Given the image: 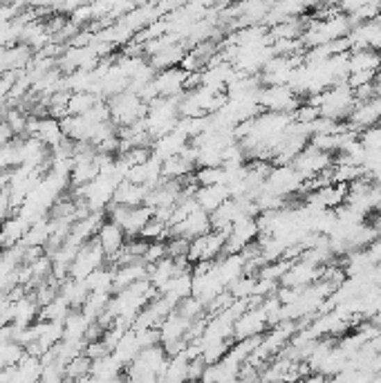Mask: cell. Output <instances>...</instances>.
I'll use <instances>...</instances> for the list:
<instances>
[{"label": "cell", "instance_id": "cell-1", "mask_svg": "<svg viewBox=\"0 0 381 383\" xmlns=\"http://www.w3.org/2000/svg\"><path fill=\"white\" fill-rule=\"evenodd\" d=\"M258 104L263 106V110H269V113H289L292 115L300 104V97L287 83L263 85L258 92Z\"/></svg>", "mask_w": 381, "mask_h": 383}, {"label": "cell", "instance_id": "cell-2", "mask_svg": "<svg viewBox=\"0 0 381 383\" xmlns=\"http://www.w3.org/2000/svg\"><path fill=\"white\" fill-rule=\"evenodd\" d=\"M225 242H227V231L211 229L206 231L204 236H197L190 240V249L186 258L190 265L204 262V260H216L218 256L225 254Z\"/></svg>", "mask_w": 381, "mask_h": 383}, {"label": "cell", "instance_id": "cell-3", "mask_svg": "<svg viewBox=\"0 0 381 383\" xmlns=\"http://www.w3.org/2000/svg\"><path fill=\"white\" fill-rule=\"evenodd\" d=\"M104 258H106V254H104L102 245H99L95 238L88 240L81 245V249L76 251V256L72 260V265H70L67 274L72 276L74 280H86L95 269L102 267Z\"/></svg>", "mask_w": 381, "mask_h": 383}, {"label": "cell", "instance_id": "cell-4", "mask_svg": "<svg viewBox=\"0 0 381 383\" xmlns=\"http://www.w3.org/2000/svg\"><path fill=\"white\" fill-rule=\"evenodd\" d=\"M334 164V155L325 153V150H318L316 146L307 144L300 153L294 157L292 166L298 170L300 175H303V179H312L316 177L318 173H323L325 168H330Z\"/></svg>", "mask_w": 381, "mask_h": 383}, {"label": "cell", "instance_id": "cell-5", "mask_svg": "<svg viewBox=\"0 0 381 383\" xmlns=\"http://www.w3.org/2000/svg\"><path fill=\"white\" fill-rule=\"evenodd\" d=\"M379 121H381V97H370L366 101H357L352 113L346 119V124L361 133V130L370 126H377Z\"/></svg>", "mask_w": 381, "mask_h": 383}, {"label": "cell", "instance_id": "cell-6", "mask_svg": "<svg viewBox=\"0 0 381 383\" xmlns=\"http://www.w3.org/2000/svg\"><path fill=\"white\" fill-rule=\"evenodd\" d=\"M269 325L267 311L265 307H254V309H245L243 314L236 318L234 325V336L236 339H247V336H260L263 329Z\"/></svg>", "mask_w": 381, "mask_h": 383}, {"label": "cell", "instance_id": "cell-7", "mask_svg": "<svg viewBox=\"0 0 381 383\" xmlns=\"http://www.w3.org/2000/svg\"><path fill=\"white\" fill-rule=\"evenodd\" d=\"M211 213H206L202 209H195L193 213L186 215L182 222H177L168 229L170 236H182V238H188L193 240L197 236H204L206 231H211Z\"/></svg>", "mask_w": 381, "mask_h": 383}, {"label": "cell", "instance_id": "cell-8", "mask_svg": "<svg viewBox=\"0 0 381 383\" xmlns=\"http://www.w3.org/2000/svg\"><path fill=\"white\" fill-rule=\"evenodd\" d=\"M27 130L32 137L43 141L47 148H54L65 139L61 121H56V119H32V121H27Z\"/></svg>", "mask_w": 381, "mask_h": 383}, {"label": "cell", "instance_id": "cell-9", "mask_svg": "<svg viewBox=\"0 0 381 383\" xmlns=\"http://www.w3.org/2000/svg\"><path fill=\"white\" fill-rule=\"evenodd\" d=\"M95 240L99 242V245H102L104 254H106L108 258H113V256H117L119 251H122V247L126 245V231H124L122 227H119L117 222L106 220V222H102V227H99Z\"/></svg>", "mask_w": 381, "mask_h": 383}, {"label": "cell", "instance_id": "cell-10", "mask_svg": "<svg viewBox=\"0 0 381 383\" xmlns=\"http://www.w3.org/2000/svg\"><path fill=\"white\" fill-rule=\"evenodd\" d=\"M188 72L184 67H166L162 74L153 79V85L157 90V97H177L186 88Z\"/></svg>", "mask_w": 381, "mask_h": 383}, {"label": "cell", "instance_id": "cell-11", "mask_svg": "<svg viewBox=\"0 0 381 383\" xmlns=\"http://www.w3.org/2000/svg\"><path fill=\"white\" fill-rule=\"evenodd\" d=\"M193 197L197 202V206L206 211V213H213V211L225 204V202L232 197L227 184H209V186H197V190H193Z\"/></svg>", "mask_w": 381, "mask_h": 383}, {"label": "cell", "instance_id": "cell-12", "mask_svg": "<svg viewBox=\"0 0 381 383\" xmlns=\"http://www.w3.org/2000/svg\"><path fill=\"white\" fill-rule=\"evenodd\" d=\"M379 65H381V52H377L375 47H355L352 52H348L350 72H366V70L377 72Z\"/></svg>", "mask_w": 381, "mask_h": 383}, {"label": "cell", "instance_id": "cell-13", "mask_svg": "<svg viewBox=\"0 0 381 383\" xmlns=\"http://www.w3.org/2000/svg\"><path fill=\"white\" fill-rule=\"evenodd\" d=\"M186 56L184 47L179 43H170L166 45L164 49H159V52L153 54V58H150V65L153 67H159V70H166V67H173L177 63H182V58Z\"/></svg>", "mask_w": 381, "mask_h": 383}, {"label": "cell", "instance_id": "cell-14", "mask_svg": "<svg viewBox=\"0 0 381 383\" xmlns=\"http://www.w3.org/2000/svg\"><path fill=\"white\" fill-rule=\"evenodd\" d=\"M61 296L70 302L72 307H81L83 302H86V298L90 296V289H88V285H86V280H70L67 285L61 289Z\"/></svg>", "mask_w": 381, "mask_h": 383}, {"label": "cell", "instance_id": "cell-15", "mask_svg": "<svg viewBox=\"0 0 381 383\" xmlns=\"http://www.w3.org/2000/svg\"><path fill=\"white\" fill-rule=\"evenodd\" d=\"M70 309H72V305L58 294L56 298H52L47 302V305H43V318L45 320H65Z\"/></svg>", "mask_w": 381, "mask_h": 383}, {"label": "cell", "instance_id": "cell-16", "mask_svg": "<svg viewBox=\"0 0 381 383\" xmlns=\"http://www.w3.org/2000/svg\"><path fill=\"white\" fill-rule=\"evenodd\" d=\"M164 236H168V225L164 220H159V218H150L146 222V227L139 231V238H144L146 242H153V240H162Z\"/></svg>", "mask_w": 381, "mask_h": 383}, {"label": "cell", "instance_id": "cell-17", "mask_svg": "<svg viewBox=\"0 0 381 383\" xmlns=\"http://www.w3.org/2000/svg\"><path fill=\"white\" fill-rule=\"evenodd\" d=\"M164 256H168V254H166V242H162V240H153V242H148V245H146V251H144L142 260L146 262V265H153V262L162 260Z\"/></svg>", "mask_w": 381, "mask_h": 383}]
</instances>
